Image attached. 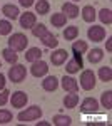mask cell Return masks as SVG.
<instances>
[{
	"mask_svg": "<svg viewBox=\"0 0 112 126\" xmlns=\"http://www.w3.org/2000/svg\"><path fill=\"white\" fill-rule=\"evenodd\" d=\"M9 99L12 103V108H24L28 101V96L25 91H15V93H12V97Z\"/></svg>",
	"mask_w": 112,
	"mask_h": 126,
	"instance_id": "cell-10",
	"label": "cell"
},
{
	"mask_svg": "<svg viewBox=\"0 0 112 126\" xmlns=\"http://www.w3.org/2000/svg\"><path fill=\"white\" fill-rule=\"evenodd\" d=\"M19 22H20V27L22 29H32L37 24V17L32 12H25V14L19 15Z\"/></svg>",
	"mask_w": 112,
	"mask_h": 126,
	"instance_id": "cell-11",
	"label": "cell"
},
{
	"mask_svg": "<svg viewBox=\"0 0 112 126\" xmlns=\"http://www.w3.org/2000/svg\"><path fill=\"white\" fill-rule=\"evenodd\" d=\"M82 67H84L82 54H75V52H74V59L69 61V62L65 64V71L69 72V74H75V72H79Z\"/></svg>",
	"mask_w": 112,
	"mask_h": 126,
	"instance_id": "cell-6",
	"label": "cell"
},
{
	"mask_svg": "<svg viewBox=\"0 0 112 126\" xmlns=\"http://www.w3.org/2000/svg\"><path fill=\"white\" fill-rule=\"evenodd\" d=\"M42 114H44V111L40 106H30L25 111H20L17 114V119L20 123H28V121H37Z\"/></svg>",
	"mask_w": 112,
	"mask_h": 126,
	"instance_id": "cell-2",
	"label": "cell"
},
{
	"mask_svg": "<svg viewBox=\"0 0 112 126\" xmlns=\"http://www.w3.org/2000/svg\"><path fill=\"white\" fill-rule=\"evenodd\" d=\"M30 72H32L34 78H44V76H47V72H49V64L44 62L42 59H38L35 62H32Z\"/></svg>",
	"mask_w": 112,
	"mask_h": 126,
	"instance_id": "cell-5",
	"label": "cell"
},
{
	"mask_svg": "<svg viewBox=\"0 0 112 126\" xmlns=\"http://www.w3.org/2000/svg\"><path fill=\"white\" fill-rule=\"evenodd\" d=\"M100 103L105 109H112V91H104L100 96Z\"/></svg>",
	"mask_w": 112,
	"mask_h": 126,
	"instance_id": "cell-28",
	"label": "cell"
},
{
	"mask_svg": "<svg viewBox=\"0 0 112 126\" xmlns=\"http://www.w3.org/2000/svg\"><path fill=\"white\" fill-rule=\"evenodd\" d=\"M49 10H50V3L47 0H38L35 3V14H38V15H45V14H49Z\"/></svg>",
	"mask_w": 112,
	"mask_h": 126,
	"instance_id": "cell-27",
	"label": "cell"
},
{
	"mask_svg": "<svg viewBox=\"0 0 112 126\" xmlns=\"http://www.w3.org/2000/svg\"><path fill=\"white\" fill-rule=\"evenodd\" d=\"M0 67H2V62H0Z\"/></svg>",
	"mask_w": 112,
	"mask_h": 126,
	"instance_id": "cell-38",
	"label": "cell"
},
{
	"mask_svg": "<svg viewBox=\"0 0 112 126\" xmlns=\"http://www.w3.org/2000/svg\"><path fill=\"white\" fill-rule=\"evenodd\" d=\"M12 34V22L10 20H0V35Z\"/></svg>",
	"mask_w": 112,
	"mask_h": 126,
	"instance_id": "cell-31",
	"label": "cell"
},
{
	"mask_svg": "<svg viewBox=\"0 0 112 126\" xmlns=\"http://www.w3.org/2000/svg\"><path fill=\"white\" fill-rule=\"evenodd\" d=\"M79 37V27L77 25H69L64 29V39L65 40H75Z\"/></svg>",
	"mask_w": 112,
	"mask_h": 126,
	"instance_id": "cell-22",
	"label": "cell"
},
{
	"mask_svg": "<svg viewBox=\"0 0 112 126\" xmlns=\"http://www.w3.org/2000/svg\"><path fill=\"white\" fill-rule=\"evenodd\" d=\"M3 87H5V76L0 72V91H2Z\"/></svg>",
	"mask_w": 112,
	"mask_h": 126,
	"instance_id": "cell-35",
	"label": "cell"
},
{
	"mask_svg": "<svg viewBox=\"0 0 112 126\" xmlns=\"http://www.w3.org/2000/svg\"><path fill=\"white\" fill-rule=\"evenodd\" d=\"M12 113H10L9 109H0V125H7L12 121Z\"/></svg>",
	"mask_w": 112,
	"mask_h": 126,
	"instance_id": "cell-32",
	"label": "cell"
},
{
	"mask_svg": "<svg viewBox=\"0 0 112 126\" xmlns=\"http://www.w3.org/2000/svg\"><path fill=\"white\" fill-rule=\"evenodd\" d=\"M40 40H42V44H44L45 47H50V49H57V46H59L57 37L54 35V34H50V32L44 34V35L40 37Z\"/></svg>",
	"mask_w": 112,
	"mask_h": 126,
	"instance_id": "cell-16",
	"label": "cell"
},
{
	"mask_svg": "<svg viewBox=\"0 0 112 126\" xmlns=\"http://www.w3.org/2000/svg\"><path fill=\"white\" fill-rule=\"evenodd\" d=\"M87 37L92 42H102L105 39V29L100 27V25H92L87 30Z\"/></svg>",
	"mask_w": 112,
	"mask_h": 126,
	"instance_id": "cell-8",
	"label": "cell"
},
{
	"mask_svg": "<svg viewBox=\"0 0 112 126\" xmlns=\"http://www.w3.org/2000/svg\"><path fill=\"white\" fill-rule=\"evenodd\" d=\"M2 14L7 17V19L10 20H15V19H19V15H20V10L17 5H12V3H7V5H3L2 7Z\"/></svg>",
	"mask_w": 112,
	"mask_h": 126,
	"instance_id": "cell-14",
	"label": "cell"
},
{
	"mask_svg": "<svg viewBox=\"0 0 112 126\" xmlns=\"http://www.w3.org/2000/svg\"><path fill=\"white\" fill-rule=\"evenodd\" d=\"M50 24L54 25V27H65L67 24V17L62 14V12H57V14H52V17H50Z\"/></svg>",
	"mask_w": 112,
	"mask_h": 126,
	"instance_id": "cell-19",
	"label": "cell"
},
{
	"mask_svg": "<svg viewBox=\"0 0 112 126\" xmlns=\"http://www.w3.org/2000/svg\"><path fill=\"white\" fill-rule=\"evenodd\" d=\"M99 111V101L94 97H85L80 104V113L82 114H90V113H97Z\"/></svg>",
	"mask_w": 112,
	"mask_h": 126,
	"instance_id": "cell-7",
	"label": "cell"
},
{
	"mask_svg": "<svg viewBox=\"0 0 112 126\" xmlns=\"http://www.w3.org/2000/svg\"><path fill=\"white\" fill-rule=\"evenodd\" d=\"M9 97H10V91L3 87V89L0 91V106H5V104L9 103Z\"/></svg>",
	"mask_w": 112,
	"mask_h": 126,
	"instance_id": "cell-33",
	"label": "cell"
},
{
	"mask_svg": "<svg viewBox=\"0 0 112 126\" xmlns=\"http://www.w3.org/2000/svg\"><path fill=\"white\" fill-rule=\"evenodd\" d=\"M87 49H89V46L85 40H74L72 42V52H75V54H85Z\"/></svg>",
	"mask_w": 112,
	"mask_h": 126,
	"instance_id": "cell-25",
	"label": "cell"
},
{
	"mask_svg": "<svg viewBox=\"0 0 112 126\" xmlns=\"http://www.w3.org/2000/svg\"><path fill=\"white\" fill-rule=\"evenodd\" d=\"M2 56H3V59L9 62L10 66H12V64H15V62L19 61V54H17L13 49H10V47L3 49V50H2Z\"/></svg>",
	"mask_w": 112,
	"mask_h": 126,
	"instance_id": "cell-21",
	"label": "cell"
},
{
	"mask_svg": "<svg viewBox=\"0 0 112 126\" xmlns=\"http://www.w3.org/2000/svg\"><path fill=\"white\" fill-rule=\"evenodd\" d=\"M80 14H82V19L85 22H89V24H92L95 17H97V14H95V9H94L92 5H85L84 9L80 10Z\"/></svg>",
	"mask_w": 112,
	"mask_h": 126,
	"instance_id": "cell-17",
	"label": "cell"
},
{
	"mask_svg": "<svg viewBox=\"0 0 112 126\" xmlns=\"http://www.w3.org/2000/svg\"><path fill=\"white\" fill-rule=\"evenodd\" d=\"M62 14L67 19H77L79 17V7L75 3H72V2H65L62 5Z\"/></svg>",
	"mask_w": 112,
	"mask_h": 126,
	"instance_id": "cell-13",
	"label": "cell"
},
{
	"mask_svg": "<svg viewBox=\"0 0 112 126\" xmlns=\"http://www.w3.org/2000/svg\"><path fill=\"white\" fill-rule=\"evenodd\" d=\"M60 82H62L64 91H67V93H77V91H79V82H77V79L70 78V76H64V78L60 79Z\"/></svg>",
	"mask_w": 112,
	"mask_h": 126,
	"instance_id": "cell-12",
	"label": "cell"
},
{
	"mask_svg": "<svg viewBox=\"0 0 112 126\" xmlns=\"http://www.w3.org/2000/svg\"><path fill=\"white\" fill-rule=\"evenodd\" d=\"M105 49H107L109 52L112 50V37H109V39H107V42H105Z\"/></svg>",
	"mask_w": 112,
	"mask_h": 126,
	"instance_id": "cell-36",
	"label": "cell"
},
{
	"mask_svg": "<svg viewBox=\"0 0 112 126\" xmlns=\"http://www.w3.org/2000/svg\"><path fill=\"white\" fill-rule=\"evenodd\" d=\"M87 59H89L90 64H97V62H100V61L104 59V50H102V49H99V47L92 49V50L87 54Z\"/></svg>",
	"mask_w": 112,
	"mask_h": 126,
	"instance_id": "cell-18",
	"label": "cell"
},
{
	"mask_svg": "<svg viewBox=\"0 0 112 126\" xmlns=\"http://www.w3.org/2000/svg\"><path fill=\"white\" fill-rule=\"evenodd\" d=\"M47 125H50V123H47V121H38V126H47Z\"/></svg>",
	"mask_w": 112,
	"mask_h": 126,
	"instance_id": "cell-37",
	"label": "cell"
},
{
	"mask_svg": "<svg viewBox=\"0 0 112 126\" xmlns=\"http://www.w3.org/2000/svg\"><path fill=\"white\" fill-rule=\"evenodd\" d=\"M99 19L102 24H107V25H111L112 24V12L111 9H102L99 12Z\"/></svg>",
	"mask_w": 112,
	"mask_h": 126,
	"instance_id": "cell-29",
	"label": "cell"
},
{
	"mask_svg": "<svg viewBox=\"0 0 112 126\" xmlns=\"http://www.w3.org/2000/svg\"><path fill=\"white\" fill-rule=\"evenodd\" d=\"M30 30H32V34H34V37H38V39H40L44 34H47V32H49L44 24H35V25H34Z\"/></svg>",
	"mask_w": 112,
	"mask_h": 126,
	"instance_id": "cell-30",
	"label": "cell"
},
{
	"mask_svg": "<svg viewBox=\"0 0 112 126\" xmlns=\"http://www.w3.org/2000/svg\"><path fill=\"white\" fill-rule=\"evenodd\" d=\"M52 123L55 126H69V125H72V118L65 116V114H55L52 118Z\"/></svg>",
	"mask_w": 112,
	"mask_h": 126,
	"instance_id": "cell-24",
	"label": "cell"
},
{
	"mask_svg": "<svg viewBox=\"0 0 112 126\" xmlns=\"http://www.w3.org/2000/svg\"><path fill=\"white\" fill-rule=\"evenodd\" d=\"M9 47L13 49L15 52H22V50H25L28 46V39L25 34H22V32H15V34H12L9 37Z\"/></svg>",
	"mask_w": 112,
	"mask_h": 126,
	"instance_id": "cell-1",
	"label": "cell"
},
{
	"mask_svg": "<svg viewBox=\"0 0 112 126\" xmlns=\"http://www.w3.org/2000/svg\"><path fill=\"white\" fill-rule=\"evenodd\" d=\"M27 78V67L22 64H12V67L9 69V79L12 82H22Z\"/></svg>",
	"mask_w": 112,
	"mask_h": 126,
	"instance_id": "cell-3",
	"label": "cell"
},
{
	"mask_svg": "<svg viewBox=\"0 0 112 126\" xmlns=\"http://www.w3.org/2000/svg\"><path fill=\"white\" fill-rule=\"evenodd\" d=\"M99 79L104 81V82H111L112 81V67L104 66V67L99 69Z\"/></svg>",
	"mask_w": 112,
	"mask_h": 126,
	"instance_id": "cell-26",
	"label": "cell"
},
{
	"mask_svg": "<svg viewBox=\"0 0 112 126\" xmlns=\"http://www.w3.org/2000/svg\"><path fill=\"white\" fill-rule=\"evenodd\" d=\"M67 59H69V52H67L65 49H55L52 54H50V62L54 64V66H62V64H65Z\"/></svg>",
	"mask_w": 112,
	"mask_h": 126,
	"instance_id": "cell-9",
	"label": "cell"
},
{
	"mask_svg": "<svg viewBox=\"0 0 112 126\" xmlns=\"http://www.w3.org/2000/svg\"><path fill=\"white\" fill-rule=\"evenodd\" d=\"M19 3L22 5V7H25V9H28V7H32V5L35 3V0H19Z\"/></svg>",
	"mask_w": 112,
	"mask_h": 126,
	"instance_id": "cell-34",
	"label": "cell"
},
{
	"mask_svg": "<svg viewBox=\"0 0 112 126\" xmlns=\"http://www.w3.org/2000/svg\"><path fill=\"white\" fill-rule=\"evenodd\" d=\"M74 2H77V0H74Z\"/></svg>",
	"mask_w": 112,
	"mask_h": 126,
	"instance_id": "cell-39",
	"label": "cell"
},
{
	"mask_svg": "<svg viewBox=\"0 0 112 126\" xmlns=\"http://www.w3.org/2000/svg\"><path fill=\"white\" fill-rule=\"evenodd\" d=\"M80 87L84 89V91H92L95 84H97V81H95V74H94V71L90 69H85L82 71V74H80Z\"/></svg>",
	"mask_w": 112,
	"mask_h": 126,
	"instance_id": "cell-4",
	"label": "cell"
},
{
	"mask_svg": "<svg viewBox=\"0 0 112 126\" xmlns=\"http://www.w3.org/2000/svg\"><path fill=\"white\" fill-rule=\"evenodd\" d=\"M38 59H42V50L38 47H30L27 52H25V61H27V62H35Z\"/></svg>",
	"mask_w": 112,
	"mask_h": 126,
	"instance_id": "cell-20",
	"label": "cell"
},
{
	"mask_svg": "<svg viewBox=\"0 0 112 126\" xmlns=\"http://www.w3.org/2000/svg\"><path fill=\"white\" fill-rule=\"evenodd\" d=\"M79 104V94H75V93H70V94H65L64 97V106L69 108V109H72Z\"/></svg>",
	"mask_w": 112,
	"mask_h": 126,
	"instance_id": "cell-23",
	"label": "cell"
},
{
	"mask_svg": "<svg viewBox=\"0 0 112 126\" xmlns=\"http://www.w3.org/2000/svg\"><path fill=\"white\" fill-rule=\"evenodd\" d=\"M42 87H44V91H47V93H54L57 87H59V79L55 76H47L42 81Z\"/></svg>",
	"mask_w": 112,
	"mask_h": 126,
	"instance_id": "cell-15",
	"label": "cell"
}]
</instances>
